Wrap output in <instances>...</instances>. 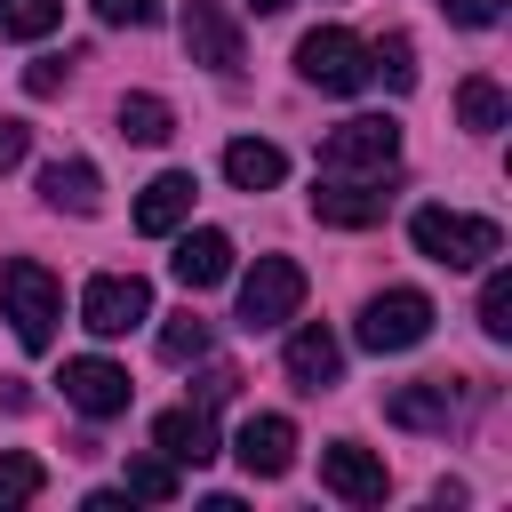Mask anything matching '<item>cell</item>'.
<instances>
[{
  "label": "cell",
  "instance_id": "obj_27",
  "mask_svg": "<svg viewBox=\"0 0 512 512\" xmlns=\"http://www.w3.org/2000/svg\"><path fill=\"white\" fill-rule=\"evenodd\" d=\"M200 352H208V320H200V312H176V320L160 328V360L184 368V360H200Z\"/></svg>",
  "mask_w": 512,
  "mask_h": 512
},
{
  "label": "cell",
  "instance_id": "obj_32",
  "mask_svg": "<svg viewBox=\"0 0 512 512\" xmlns=\"http://www.w3.org/2000/svg\"><path fill=\"white\" fill-rule=\"evenodd\" d=\"M248 8H256V16H280V8H288V0H248Z\"/></svg>",
  "mask_w": 512,
  "mask_h": 512
},
{
  "label": "cell",
  "instance_id": "obj_1",
  "mask_svg": "<svg viewBox=\"0 0 512 512\" xmlns=\"http://www.w3.org/2000/svg\"><path fill=\"white\" fill-rule=\"evenodd\" d=\"M408 240H416V256H432L448 272H480L488 256H504V224L496 216H464V208H416Z\"/></svg>",
  "mask_w": 512,
  "mask_h": 512
},
{
  "label": "cell",
  "instance_id": "obj_28",
  "mask_svg": "<svg viewBox=\"0 0 512 512\" xmlns=\"http://www.w3.org/2000/svg\"><path fill=\"white\" fill-rule=\"evenodd\" d=\"M448 8V24H464V32H488L496 16H504V0H440Z\"/></svg>",
  "mask_w": 512,
  "mask_h": 512
},
{
  "label": "cell",
  "instance_id": "obj_23",
  "mask_svg": "<svg viewBox=\"0 0 512 512\" xmlns=\"http://www.w3.org/2000/svg\"><path fill=\"white\" fill-rule=\"evenodd\" d=\"M480 336L488 344H512V272L504 264L480 280Z\"/></svg>",
  "mask_w": 512,
  "mask_h": 512
},
{
  "label": "cell",
  "instance_id": "obj_5",
  "mask_svg": "<svg viewBox=\"0 0 512 512\" xmlns=\"http://www.w3.org/2000/svg\"><path fill=\"white\" fill-rule=\"evenodd\" d=\"M432 320H440V312H432L424 288H384V296L360 304V328H352V336H360L368 352H416V344L432 336Z\"/></svg>",
  "mask_w": 512,
  "mask_h": 512
},
{
  "label": "cell",
  "instance_id": "obj_4",
  "mask_svg": "<svg viewBox=\"0 0 512 512\" xmlns=\"http://www.w3.org/2000/svg\"><path fill=\"white\" fill-rule=\"evenodd\" d=\"M304 304V264L296 256H256V272H240V328L264 336V328H288Z\"/></svg>",
  "mask_w": 512,
  "mask_h": 512
},
{
  "label": "cell",
  "instance_id": "obj_14",
  "mask_svg": "<svg viewBox=\"0 0 512 512\" xmlns=\"http://www.w3.org/2000/svg\"><path fill=\"white\" fill-rule=\"evenodd\" d=\"M168 272L200 296V288H216V280H232V240L216 232V224H200V232H184L176 240V256H168Z\"/></svg>",
  "mask_w": 512,
  "mask_h": 512
},
{
  "label": "cell",
  "instance_id": "obj_25",
  "mask_svg": "<svg viewBox=\"0 0 512 512\" xmlns=\"http://www.w3.org/2000/svg\"><path fill=\"white\" fill-rule=\"evenodd\" d=\"M64 24V0H0V32L8 40H40Z\"/></svg>",
  "mask_w": 512,
  "mask_h": 512
},
{
  "label": "cell",
  "instance_id": "obj_31",
  "mask_svg": "<svg viewBox=\"0 0 512 512\" xmlns=\"http://www.w3.org/2000/svg\"><path fill=\"white\" fill-rule=\"evenodd\" d=\"M24 152H32V128H24V120H0V176H8Z\"/></svg>",
  "mask_w": 512,
  "mask_h": 512
},
{
  "label": "cell",
  "instance_id": "obj_19",
  "mask_svg": "<svg viewBox=\"0 0 512 512\" xmlns=\"http://www.w3.org/2000/svg\"><path fill=\"white\" fill-rule=\"evenodd\" d=\"M40 192H48V208H72V216H96L104 208V176L88 160H48L40 168Z\"/></svg>",
  "mask_w": 512,
  "mask_h": 512
},
{
  "label": "cell",
  "instance_id": "obj_16",
  "mask_svg": "<svg viewBox=\"0 0 512 512\" xmlns=\"http://www.w3.org/2000/svg\"><path fill=\"white\" fill-rule=\"evenodd\" d=\"M384 416H392L400 432H448V416H456V384H448V376L400 384V392L384 400Z\"/></svg>",
  "mask_w": 512,
  "mask_h": 512
},
{
  "label": "cell",
  "instance_id": "obj_30",
  "mask_svg": "<svg viewBox=\"0 0 512 512\" xmlns=\"http://www.w3.org/2000/svg\"><path fill=\"white\" fill-rule=\"evenodd\" d=\"M88 8H96L104 24H152V16H160V0H88Z\"/></svg>",
  "mask_w": 512,
  "mask_h": 512
},
{
  "label": "cell",
  "instance_id": "obj_13",
  "mask_svg": "<svg viewBox=\"0 0 512 512\" xmlns=\"http://www.w3.org/2000/svg\"><path fill=\"white\" fill-rule=\"evenodd\" d=\"M192 192H200V184H192L184 168L152 176V184H144V200H136V232H144V240H168V232H184V216H192Z\"/></svg>",
  "mask_w": 512,
  "mask_h": 512
},
{
  "label": "cell",
  "instance_id": "obj_11",
  "mask_svg": "<svg viewBox=\"0 0 512 512\" xmlns=\"http://www.w3.org/2000/svg\"><path fill=\"white\" fill-rule=\"evenodd\" d=\"M320 488L344 496V504H384L392 472H384V456H368L360 440H328V448H320Z\"/></svg>",
  "mask_w": 512,
  "mask_h": 512
},
{
  "label": "cell",
  "instance_id": "obj_15",
  "mask_svg": "<svg viewBox=\"0 0 512 512\" xmlns=\"http://www.w3.org/2000/svg\"><path fill=\"white\" fill-rule=\"evenodd\" d=\"M280 360H288V376H296L304 392H328V384L344 376V344H336L320 320H304V328L288 336V352H280Z\"/></svg>",
  "mask_w": 512,
  "mask_h": 512
},
{
  "label": "cell",
  "instance_id": "obj_24",
  "mask_svg": "<svg viewBox=\"0 0 512 512\" xmlns=\"http://www.w3.org/2000/svg\"><path fill=\"white\" fill-rule=\"evenodd\" d=\"M48 488V472H40V456H24V448H8L0 456V512H16V504H32Z\"/></svg>",
  "mask_w": 512,
  "mask_h": 512
},
{
  "label": "cell",
  "instance_id": "obj_22",
  "mask_svg": "<svg viewBox=\"0 0 512 512\" xmlns=\"http://www.w3.org/2000/svg\"><path fill=\"white\" fill-rule=\"evenodd\" d=\"M120 136L128 144H168L176 136V112L160 96H120Z\"/></svg>",
  "mask_w": 512,
  "mask_h": 512
},
{
  "label": "cell",
  "instance_id": "obj_18",
  "mask_svg": "<svg viewBox=\"0 0 512 512\" xmlns=\"http://www.w3.org/2000/svg\"><path fill=\"white\" fill-rule=\"evenodd\" d=\"M224 176H232L240 192H272V184L288 176V152L264 144V136H232V144H224Z\"/></svg>",
  "mask_w": 512,
  "mask_h": 512
},
{
  "label": "cell",
  "instance_id": "obj_20",
  "mask_svg": "<svg viewBox=\"0 0 512 512\" xmlns=\"http://www.w3.org/2000/svg\"><path fill=\"white\" fill-rule=\"evenodd\" d=\"M456 120H464L472 136H496V128L512 120V96H504V88H496L488 72H472V80L456 88Z\"/></svg>",
  "mask_w": 512,
  "mask_h": 512
},
{
  "label": "cell",
  "instance_id": "obj_17",
  "mask_svg": "<svg viewBox=\"0 0 512 512\" xmlns=\"http://www.w3.org/2000/svg\"><path fill=\"white\" fill-rule=\"evenodd\" d=\"M152 448H160L168 464H208V456H216V424H208V408L192 400V408L152 416Z\"/></svg>",
  "mask_w": 512,
  "mask_h": 512
},
{
  "label": "cell",
  "instance_id": "obj_26",
  "mask_svg": "<svg viewBox=\"0 0 512 512\" xmlns=\"http://www.w3.org/2000/svg\"><path fill=\"white\" fill-rule=\"evenodd\" d=\"M176 464L168 456H128V496H144V504H176Z\"/></svg>",
  "mask_w": 512,
  "mask_h": 512
},
{
  "label": "cell",
  "instance_id": "obj_3",
  "mask_svg": "<svg viewBox=\"0 0 512 512\" xmlns=\"http://www.w3.org/2000/svg\"><path fill=\"white\" fill-rule=\"evenodd\" d=\"M392 160H400V120L384 112H360L320 136V176H384Z\"/></svg>",
  "mask_w": 512,
  "mask_h": 512
},
{
  "label": "cell",
  "instance_id": "obj_29",
  "mask_svg": "<svg viewBox=\"0 0 512 512\" xmlns=\"http://www.w3.org/2000/svg\"><path fill=\"white\" fill-rule=\"evenodd\" d=\"M64 80H72V56H40V64L24 72V88H32V96H56Z\"/></svg>",
  "mask_w": 512,
  "mask_h": 512
},
{
  "label": "cell",
  "instance_id": "obj_7",
  "mask_svg": "<svg viewBox=\"0 0 512 512\" xmlns=\"http://www.w3.org/2000/svg\"><path fill=\"white\" fill-rule=\"evenodd\" d=\"M152 320V288L136 280V272H96L88 288H80V328L88 336H128V328H144Z\"/></svg>",
  "mask_w": 512,
  "mask_h": 512
},
{
  "label": "cell",
  "instance_id": "obj_8",
  "mask_svg": "<svg viewBox=\"0 0 512 512\" xmlns=\"http://www.w3.org/2000/svg\"><path fill=\"white\" fill-rule=\"evenodd\" d=\"M184 56L232 80V72H240V56H248V40H240V16H232L224 0H184Z\"/></svg>",
  "mask_w": 512,
  "mask_h": 512
},
{
  "label": "cell",
  "instance_id": "obj_2",
  "mask_svg": "<svg viewBox=\"0 0 512 512\" xmlns=\"http://www.w3.org/2000/svg\"><path fill=\"white\" fill-rule=\"evenodd\" d=\"M0 312H8V328H16L24 352H48V344H56V320H64L56 272L32 264V256H8V264H0Z\"/></svg>",
  "mask_w": 512,
  "mask_h": 512
},
{
  "label": "cell",
  "instance_id": "obj_10",
  "mask_svg": "<svg viewBox=\"0 0 512 512\" xmlns=\"http://www.w3.org/2000/svg\"><path fill=\"white\" fill-rule=\"evenodd\" d=\"M56 384H64V400H72L80 416H96V424H104V416H128V392H136V384H128V368H112V360H96V352L64 360V376H56Z\"/></svg>",
  "mask_w": 512,
  "mask_h": 512
},
{
  "label": "cell",
  "instance_id": "obj_6",
  "mask_svg": "<svg viewBox=\"0 0 512 512\" xmlns=\"http://www.w3.org/2000/svg\"><path fill=\"white\" fill-rule=\"evenodd\" d=\"M296 72L328 96H360L368 88V40H352L344 24H320V32L296 40Z\"/></svg>",
  "mask_w": 512,
  "mask_h": 512
},
{
  "label": "cell",
  "instance_id": "obj_21",
  "mask_svg": "<svg viewBox=\"0 0 512 512\" xmlns=\"http://www.w3.org/2000/svg\"><path fill=\"white\" fill-rule=\"evenodd\" d=\"M368 80H384L392 96H408V88H416V40H408V32L368 40Z\"/></svg>",
  "mask_w": 512,
  "mask_h": 512
},
{
  "label": "cell",
  "instance_id": "obj_9",
  "mask_svg": "<svg viewBox=\"0 0 512 512\" xmlns=\"http://www.w3.org/2000/svg\"><path fill=\"white\" fill-rule=\"evenodd\" d=\"M384 208H392L384 176H320V192H312V216L336 232H368V224H384Z\"/></svg>",
  "mask_w": 512,
  "mask_h": 512
},
{
  "label": "cell",
  "instance_id": "obj_12",
  "mask_svg": "<svg viewBox=\"0 0 512 512\" xmlns=\"http://www.w3.org/2000/svg\"><path fill=\"white\" fill-rule=\"evenodd\" d=\"M232 456H240L248 480H280V472L296 464V424H288V416H248L240 440H232Z\"/></svg>",
  "mask_w": 512,
  "mask_h": 512
}]
</instances>
